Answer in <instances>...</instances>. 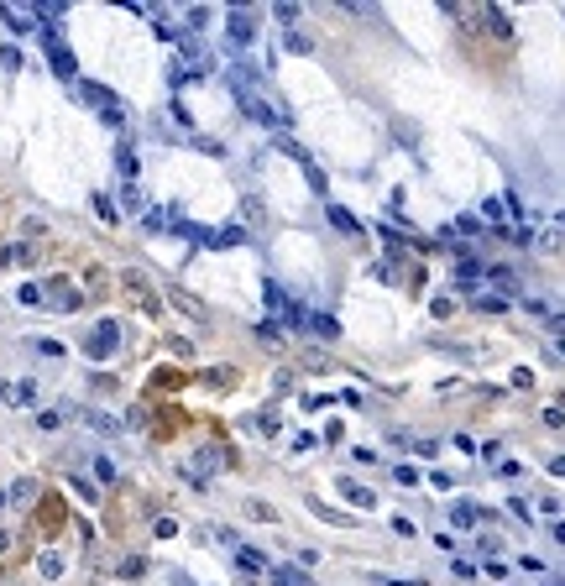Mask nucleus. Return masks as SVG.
Returning <instances> with one entry per match:
<instances>
[{
  "label": "nucleus",
  "mask_w": 565,
  "mask_h": 586,
  "mask_svg": "<svg viewBox=\"0 0 565 586\" xmlns=\"http://www.w3.org/2000/svg\"><path fill=\"white\" fill-rule=\"evenodd\" d=\"M282 47H293V52H314V42H309L304 32H288V37H282Z\"/></svg>",
  "instance_id": "obj_13"
},
{
  "label": "nucleus",
  "mask_w": 565,
  "mask_h": 586,
  "mask_svg": "<svg viewBox=\"0 0 565 586\" xmlns=\"http://www.w3.org/2000/svg\"><path fill=\"white\" fill-rule=\"evenodd\" d=\"M341 498H351L356 508H377V498H372V492L361 487V482H351V476H341Z\"/></svg>",
  "instance_id": "obj_5"
},
{
  "label": "nucleus",
  "mask_w": 565,
  "mask_h": 586,
  "mask_svg": "<svg viewBox=\"0 0 565 586\" xmlns=\"http://www.w3.org/2000/svg\"><path fill=\"white\" fill-rule=\"evenodd\" d=\"M120 178H137V152H131V146H120Z\"/></svg>",
  "instance_id": "obj_10"
},
{
  "label": "nucleus",
  "mask_w": 565,
  "mask_h": 586,
  "mask_svg": "<svg viewBox=\"0 0 565 586\" xmlns=\"http://www.w3.org/2000/svg\"><path fill=\"white\" fill-rule=\"evenodd\" d=\"M236 565H241V570H267V561L251 550V544H241V550H236Z\"/></svg>",
  "instance_id": "obj_7"
},
{
  "label": "nucleus",
  "mask_w": 565,
  "mask_h": 586,
  "mask_svg": "<svg viewBox=\"0 0 565 586\" xmlns=\"http://www.w3.org/2000/svg\"><path fill=\"white\" fill-rule=\"evenodd\" d=\"M273 581H278V586H314L309 576H299L293 565H278V570H273Z\"/></svg>",
  "instance_id": "obj_8"
},
{
  "label": "nucleus",
  "mask_w": 565,
  "mask_h": 586,
  "mask_svg": "<svg viewBox=\"0 0 565 586\" xmlns=\"http://www.w3.org/2000/svg\"><path fill=\"white\" fill-rule=\"evenodd\" d=\"M225 26H231V58L241 52V42H251V37H257V16H251V11H231V16H225Z\"/></svg>",
  "instance_id": "obj_3"
},
{
  "label": "nucleus",
  "mask_w": 565,
  "mask_h": 586,
  "mask_svg": "<svg viewBox=\"0 0 565 586\" xmlns=\"http://www.w3.org/2000/svg\"><path fill=\"white\" fill-rule=\"evenodd\" d=\"M42 576H47V581H52V576H63V555H52V550L42 555Z\"/></svg>",
  "instance_id": "obj_15"
},
{
  "label": "nucleus",
  "mask_w": 565,
  "mask_h": 586,
  "mask_svg": "<svg viewBox=\"0 0 565 586\" xmlns=\"http://www.w3.org/2000/svg\"><path fill=\"white\" fill-rule=\"evenodd\" d=\"M330 220H335V225H341V231H346V236H356V231H361V225L351 220V209H341V205H330Z\"/></svg>",
  "instance_id": "obj_9"
},
{
  "label": "nucleus",
  "mask_w": 565,
  "mask_h": 586,
  "mask_svg": "<svg viewBox=\"0 0 565 586\" xmlns=\"http://www.w3.org/2000/svg\"><path fill=\"white\" fill-rule=\"evenodd\" d=\"M309 325H314V330H319V335H325V340H335V335H341V325H335V319H325V314H314V319H309Z\"/></svg>",
  "instance_id": "obj_12"
},
{
  "label": "nucleus",
  "mask_w": 565,
  "mask_h": 586,
  "mask_svg": "<svg viewBox=\"0 0 565 586\" xmlns=\"http://www.w3.org/2000/svg\"><path fill=\"white\" fill-rule=\"evenodd\" d=\"M84 351L94 356V362H105V356H115V351H120V325H115V319H105V325H100V330L89 335V345H84Z\"/></svg>",
  "instance_id": "obj_2"
},
{
  "label": "nucleus",
  "mask_w": 565,
  "mask_h": 586,
  "mask_svg": "<svg viewBox=\"0 0 565 586\" xmlns=\"http://www.w3.org/2000/svg\"><path fill=\"white\" fill-rule=\"evenodd\" d=\"M0 398H11L16 408H26V403H37V382H0Z\"/></svg>",
  "instance_id": "obj_4"
},
{
  "label": "nucleus",
  "mask_w": 565,
  "mask_h": 586,
  "mask_svg": "<svg viewBox=\"0 0 565 586\" xmlns=\"http://www.w3.org/2000/svg\"><path fill=\"white\" fill-rule=\"evenodd\" d=\"M32 492H37V482H16V487H11V498H16V502H26Z\"/></svg>",
  "instance_id": "obj_20"
},
{
  "label": "nucleus",
  "mask_w": 565,
  "mask_h": 586,
  "mask_svg": "<svg viewBox=\"0 0 565 586\" xmlns=\"http://www.w3.org/2000/svg\"><path fill=\"white\" fill-rule=\"evenodd\" d=\"M481 309H508V299H503V288H487V293H481Z\"/></svg>",
  "instance_id": "obj_11"
},
{
  "label": "nucleus",
  "mask_w": 565,
  "mask_h": 586,
  "mask_svg": "<svg viewBox=\"0 0 565 586\" xmlns=\"http://www.w3.org/2000/svg\"><path fill=\"white\" fill-rule=\"evenodd\" d=\"M120 205H126L131 215H137V209H142V194H137V189H131V183H126V189H120Z\"/></svg>",
  "instance_id": "obj_17"
},
{
  "label": "nucleus",
  "mask_w": 565,
  "mask_h": 586,
  "mask_svg": "<svg viewBox=\"0 0 565 586\" xmlns=\"http://www.w3.org/2000/svg\"><path fill=\"white\" fill-rule=\"evenodd\" d=\"M231 95H236V105H241V110H246L257 126H267V131H282V126H288V115L273 110V105H267V100L257 95V89H231Z\"/></svg>",
  "instance_id": "obj_1"
},
{
  "label": "nucleus",
  "mask_w": 565,
  "mask_h": 586,
  "mask_svg": "<svg viewBox=\"0 0 565 586\" xmlns=\"http://www.w3.org/2000/svg\"><path fill=\"white\" fill-rule=\"evenodd\" d=\"M183 21H188V26H194V32H199V26H210V11H199V6H194V11H188Z\"/></svg>",
  "instance_id": "obj_19"
},
{
  "label": "nucleus",
  "mask_w": 565,
  "mask_h": 586,
  "mask_svg": "<svg viewBox=\"0 0 565 586\" xmlns=\"http://www.w3.org/2000/svg\"><path fill=\"white\" fill-rule=\"evenodd\" d=\"M94 209H100L105 220H115V205H110V194H94Z\"/></svg>",
  "instance_id": "obj_18"
},
{
  "label": "nucleus",
  "mask_w": 565,
  "mask_h": 586,
  "mask_svg": "<svg viewBox=\"0 0 565 586\" xmlns=\"http://www.w3.org/2000/svg\"><path fill=\"white\" fill-rule=\"evenodd\" d=\"M89 424H94V430H100V435H120V424H115L110 414H89Z\"/></svg>",
  "instance_id": "obj_14"
},
{
  "label": "nucleus",
  "mask_w": 565,
  "mask_h": 586,
  "mask_svg": "<svg viewBox=\"0 0 565 586\" xmlns=\"http://www.w3.org/2000/svg\"><path fill=\"white\" fill-rule=\"evenodd\" d=\"M273 11H278V21H282V26L299 21V6H293V0H282V6H273Z\"/></svg>",
  "instance_id": "obj_16"
},
{
  "label": "nucleus",
  "mask_w": 565,
  "mask_h": 586,
  "mask_svg": "<svg viewBox=\"0 0 565 586\" xmlns=\"http://www.w3.org/2000/svg\"><path fill=\"white\" fill-rule=\"evenodd\" d=\"M450 518H455V529H476V508H471V502H455V508H450Z\"/></svg>",
  "instance_id": "obj_6"
},
{
  "label": "nucleus",
  "mask_w": 565,
  "mask_h": 586,
  "mask_svg": "<svg viewBox=\"0 0 565 586\" xmlns=\"http://www.w3.org/2000/svg\"><path fill=\"white\" fill-rule=\"evenodd\" d=\"M387 586H424V581H419V576H413V581H387Z\"/></svg>",
  "instance_id": "obj_21"
}]
</instances>
